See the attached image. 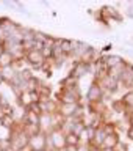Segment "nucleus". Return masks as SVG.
I'll return each instance as SVG.
<instances>
[{
  "instance_id": "nucleus-19",
  "label": "nucleus",
  "mask_w": 133,
  "mask_h": 151,
  "mask_svg": "<svg viewBox=\"0 0 133 151\" xmlns=\"http://www.w3.org/2000/svg\"><path fill=\"white\" fill-rule=\"evenodd\" d=\"M127 121H129V126L133 127V112H129V115H127Z\"/></svg>"
},
{
  "instance_id": "nucleus-1",
  "label": "nucleus",
  "mask_w": 133,
  "mask_h": 151,
  "mask_svg": "<svg viewBox=\"0 0 133 151\" xmlns=\"http://www.w3.org/2000/svg\"><path fill=\"white\" fill-rule=\"evenodd\" d=\"M28 139H30V135L22 129L21 124H17L11 131L8 142H9V146H11L14 151H21V150H23V148L28 146Z\"/></svg>"
},
{
  "instance_id": "nucleus-24",
  "label": "nucleus",
  "mask_w": 133,
  "mask_h": 151,
  "mask_svg": "<svg viewBox=\"0 0 133 151\" xmlns=\"http://www.w3.org/2000/svg\"><path fill=\"white\" fill-rule=\"evenodd\" d=\"M0 151H5V150H3V148H2V145H0Z\"/></svg>"
},
{
  "instance_id": "nucleus-16",
  "label": "nucleus",
  "mask_w": 133,
  "mask_h": 151,
  "mask_svg": "<svg viewBox=\"0 0 133 151\" xmlns=\"http://www.w3.org/2000/svg\"><path fill=\"white\" fill-rule=\"evenodd\" d=\"M14 65V57L6 50L0 52V68H5V66H11Z\"/></svg>"
},
{
  "instance_id": "nucleus-6",
  "label": "nucleus",
  "mask_w": 133,
  "mask_h": 151,
  "mask_svg": "<svg viewBox=\"0 0 133 151\" xmlns=\"http://www.w3.org/2000/svg\"><path fill=\"white\" fill-rule=\"evenodd\" d=\"M28 148L31 151H39L47 148V134L44 132H38L28 139Z\"/></svg>"
},
{
  "instance_id": "nucleus-2",
  "label": "nucleus",
  "mask_w": 133,
  "mask_h": 151,
  "mask_svg": "<svg viewBox=\"0 0 133 151\" xmlns=\"http://www.w3.org/2000/svg\"><path fill=\"white\" fill-rule=\"evenodd\" d=\"M66 146V134L61 129H53L47 134V150L60 151Z\"/></svg>"
},
{
  "instance_id": "nucleus-10",
  "label": "nucleus",
  "mask_w": 133,
  "mask_h": 151,
  "mask_svg": "<svg viewBox=\"0 0 133 151\" xmlns=\"http://www.w3.org/2000/svg\"><path fill=\"white\" fill-rule=\"evenodd\" d=\"M19 71L16 69V66L11 65V66H5V68H0V76H2V80L3 82H8L11 83L14 79H16Z\"/></svg>"
},
{
  "instance_id": "nucleus-18",
  "label": "nucleus",
  "mask_w": 133,
  "mask_h": 151,
  "mask_svg": "<svg viewBox=\"0 0 133 151\" xmlns=\"http://www.w3.org/2000/svg\"><path fill=\"white\" fill-rule=\"evenodd\" d=\"M85 127H86V126L83 124V121H75L74 123V127H72V132H74L75 135H80L85 131Z\"/></svg>"
},
{
  "instance_id": "nucleus-23",
  "label": "nucleus",
  "mask_w": 133,
  "mask_h": 151,
  "mask_svg": "<svg viewBox=\"0 0 133 151\" xmlns=\"http://www.w3.org/2000/svg\"><path fill=\"white\" fill-rule=\"evenodd\" d=\"M39 151H49V150H47V148H44V150H39Z\"/></svg>"
},
{
  "instance_id": "nucleus-5",
  "label": "nucleus",
  "mask_w": 133,
  "mask_h": 151,
  "mask_svg": "<svg viewBox=\"0 0 133 151\" xmlns=\"http://www.w3.org/2000/svg\"><path fill=\"white\" fill-rule=\"evenodd\" d=\"M60 104H78L80 102V93L78 90H61L56 99Z\"/></svg>"
},
{
  "instance_id": "nucleus-20",
  "label": "nucleus",
  "mask_w": 133,
  "mask_h": 151,
  "mask_svg": "<svg viewBox=\"0 0 133 151\" xmlns=\"http://www.w3.org/2000/svg\"><path fill=\"white\" fill-rule=\"evenodd\" d=\"M127 137H129L130 140H133V127H129V131H127Z\"/></svg>"
},
{
  "instance_id": "nucleus-11",
  "label": "nucleus",
  "mask_w": 133,
  "mask_h": 151,
  "mask_svg": "<svg viewBox=\"0 0 133 151\" xmlns=\"http://www.w3.org/2000/svg\"><path fill=\"white\" fill-rule=\"evenodd\" d=\"M119 134H110V135H107L105 137V140H103V143H102V148H110V150H116V146L119 145Z\"/></svg>"
},
{
  "instance_id": "nucleus-4",
  "label": "nucleus",
  "mask_w": 133,
  "mask_h": 151,
  "mask_svg": "<svg viewBox=\"0 0 133 151\" xmlns=\"http://www.w3.org/2000/svg\"><path fill=\"white\" fill-rule=\"evenodd\" d=\"M27 61L30 66H33V68H42V66L46 65V60L42 58V55H41V52L39 49H30V50H27L25 52V58H23Z\"/></svg>"
},
{
  "instance_id": "nucleus-21",
  "label": "nucleus",
  "mask_w": 133,
  "mask_h": 151,
  "mask_svg": "<svg viewBox=\"0 0 133 151\" xmlns=\"http://www.w3.org/2000/svg\"><path fill=\"white\" fill-rule=\"evenodd\" d=\"M99 151H115V150H110V148H100Z\"/></svg>"
},
{
  "instance_id": "nucleus-9",
  "label": "nucleus",
  "mask_w": 133,
  "mask_h": 151,
  "mask_svg": "<svg viewBox=\"0 0 133 151\" xmlns=\"http://www.w3.org/2000/svg\"><path fill=\"white\" fill-rule=\"evenodd\" d=\"M103 65L107 66V69H116V68H121V66L125 65L124 58H121L119 55H105L103 57Z\"/></svg>"
},
{
  "instance_id": "nucleus-12",
  "label": "nucleus",
  "mask_w": 133,
  "mask_h": 151,
  "mask_svg": "<svg viewBox=\"0 0 133 151\" xmlns=\"http://www.w3.org/2000/svg\"><path fill=\"white\" fill-rule=\"evenodd\" d=\"M119 101H121L122 107L125 109V112H127V113H129V112H133V90H129V91H125V94L119 99Z\"/></svg>"
},
{
  "instance_id": "nucleus-13",
  "label": "nucleus",
  "mask_w": 133,
  "mask_h": 151,
  "mask_svg": "<svg viewBox=\"0 0 133 151\" xmlns=\"http://www.w3.org/2000/svg\"><path fill=\"white\" fill-rule=\"evenodd\" d=\"M105 131H103V127L102 126H99L96 127V132H94V139H92V143L94 146H97V148H102V143H103V140H105Z\"/></svg>"
},
{
  "instance_id": "nucleus-15",
  "label": "nucleus",
  "mask_w": 133,
  "mask_h": 151,
  "mask_svg": "<svg viewBox=\"0 0 133 151\" xmlns=\"http://www.w3.org/2000/svg\"><path fill=\"white\" fill-rule=\"evenodd\" d=\"M63 88L64 90H78V79H75L74 76H68L63 79Z\"/></svg>"
},
{
  "instance_id": "nucleus-3",
  "label": "nucleus",
  "mask_w": 133,
  "mask_h": 151,
  "mask_svg": "<svg viewBox=\"0 0 133 151\" xmlns=\"http://www.w3.org/2000/svg\"><path fill=\"white\" fill-rule=\"evenodd\" d=\"M103 98H105V90L102 88L99 80L94 79L86 91V101H88V104H96V102L103 101Z\"/></svg>"
},
{
  "instance_id": "nucleus-14",
  "label": "nucleus",
  "mask_w": 133,
  "mask_h": 151,
  "mask_svg": "<svg viewBox=\"0 0 133 151\" xmlns=\"http://www.w3.org/2000/svg\"><path fill=\"white\" fill-rule=\"evenodd\" d=\"M0 126L5 127V129H9V131H13L14 127L17 126V123L16 120H14V116L11 115V113H5L3 118L0 120Z\"/></svg>"
},
{
  "instance_id": "nucleus-17",
  "label": "nucleus",
  "mask_w": 133,
  "mask_h": 151,
  "mask_svg": "<svg viewBox=\"0 0 133 151\" xmlns=\"http://www.w3.org/2000/svg\"><path fill=\"white\" fill-rule=\"evenodd\" d=\"M66 145H69V146H78V145H80L78 135H75L74 132L66 134Z\"/></svg>"
},
{
  "instance_id": "nucleus-25",
  "label": "nucleus",
  "mask_w": 133,
  "mask_h": 151,
  "mask_svg": "<svg viewBox=\"0 0 133 151\" xmlns=\"http://www.w3.org/2000/svg\"><path fill=\"white\" fill-rule=\"evenodd\" d=\"M3 82V80H2V76H0V83H2Z\"/></svg>"
},
{
  "instance_id": "nucleus-22",
  "label": "nucleus",
  "mask_w": 133,
  "mask_h": 151,
  "mask_svg": "<svg viewBox=\"0 0 133 151\" xmlns=\"http://www.w3.org/2000/svg\"><path fill=\"white\" fill-rule=\"evenodd\" d=\"M129 69H130V73H132V76H133V65H129Z\"/></svg>"
},
{
  "instance_id": "nucleus-8",
  "label": "nucleus",
  "mask_w": 133,
  "mask_h": 151,
  "mask_svg": "<svg viewBox=\"0 0 133 151\" xmlns=\"http://www.w3.org/2000/svg\"><path fill=\"white\" fill-rule=\"evenodd\" d=\"M78 107H80V102L78 104H60L58 113L64 118V120L66 118H74L77 110H78Z\"/></svg>"
},
{
  "instance_id": "nucleus-7",
  "label": "nucleus",
  "mask_w": 133,
  "mask_h": 151,
  "mask_svg": "<svg viewBox=\"0 0 133 151\" xmlns=\"http://www.w3.org/2000/svg\"><path fill=\"white\" fill-rule=\"evenodd\" d=\"M53 127V113H41L39 115V131L44 132V134H49L52 132Z\"/></svg>"
}]
</instances>
